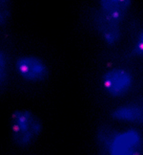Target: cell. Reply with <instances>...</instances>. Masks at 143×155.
Instances as JSON below:
<instances>
[{
    "mask_svg": "<svg viewBox=\"0 0 143 155\" xmlns=\"http://www.w3.org/2000/svg\"><path fill=\"white\" fill-rule=\"evenodd\" d=\"M100 150L109 155H138L143 151V136L138 129L118 131L111 126H101L95 135Z\"/></svg>",
    "mask_w": 143,
    "mask_h": 155,
    "instance_id": "6da1fadb",
    "label": "cell"
},
{
    "mask_svg": "<svg viewBox=\"0 0 143 155\" xmlns=\"http://www.w3.org/2000/svg\"><path fill=\"white\" fill-rule=\"evenodd\" d=\"M43 131L39 117L29 109H16L11 114L10 133L14 144L28 147L37 141Z\"/></svg>",
    "mask_w": 143,
    "mask_h": 155,
    "instance_id": "7a4b0ae2",
    "label": "cell"
},
{
    "mask_svg": "<svg viewBox=\"0 0 143 155\" xmlns=\"http://www.w3.org/2000/svg\"><path fill=\"white\" fill-rule=\"evenodd\" d=\"M14 68L21 81L32 84L45 81L50 75V68L46 61L33 54L17 57L14 59Z\"/></svg>",
    "mask_w": 143,
    "mask_h": 155,
    "instance_id": "3957f363",
    "label": "cell"
},
{
    "mask_svg": "<svg viewBox=\"0 0 143 155\" xmlns=\"http://www.w3.org/2000/svg\"><path fill=\"white\" fill-rule=\"evenodd\" d=\"M101 86L109 97L122 98L132 90L134 77L128 70L115 67L105 71L100 79Z\"/></svg>",
    "mask_w": 143,
    "mask_h": 155,
    "instance_id": "277c9868",
    "label": "cell"
},
{
    "mask_svg": "<svg viewBox=\"0 0 143 155\" xmlns=\"http://www.w3.org/2000/svg\"><path fill=\"white\" fill-rule=\"evenodd\" d=\"M92 27L103 42L110 47L117 45L122 38V23L107 16L98 8L90 14Z\"/></svg>",
    "mask_w": 143,
    "mask_h": 155,
    "instance_id": "5b68a950",
    "label": "cell"
},
{
    "mask_svg": "<svg viewBox=\"0 0 143 155\" xmlns=\"http://www.w3.org/2000/svg\"><path fill=\"white\" fill-rule=\"evenodd\" d=\"M110 116L117 122L143 124V98L117 106L111 112Z\"/></svg>",
    "mask_w": 143,
    "mask_h": 155,
    "instance_id": "8992f818",
    "label": "cell"
},
{
    "mask_svg": "<svg viewBox=\"0 0 143 155\" xmlns=\"http://www.w3.org/2000/svg\"><path fill=\"white\" fill-rule=\"evenodd\" d=\"M133 0H98V9L104 15L123 23L132 7Z\"/></svg>",
    "mask_w": 143,
    "mask_h": 155,
    "instance_id": "52a82bcc",
    "label": "cell"
},
{
    "mask_svg": "<svg viewBox=\"0 0 143 155\" xmlns=\"http://www.w3.org/2000/svg\"><path fill=\"white\" fill-rule=\"evenodd\" d=\"M10 59L8 54L0 47V92H3L9 82Z\"/></svg>",
    "mask_w": 143,
    "mask_h": 155,
    "instance_id": "ba28073f",
    "label": "cell"
},
{
    "mask_svg": "<svg viewBox=\"0 0 143 155\" xmlns=\"http://www.w3.org/2000/svg\"><path fill=\"white\" fill-rule=\"evenodd\" d=\"M131 56L135 58H143V28L136 33L131 47Z\"/></svg>",
    "mask_w": 143,
    "mask_h": 155,
    "instance_id": "9c48e42d",
    "label": "cell"
},
{
    "mask_svg": "<svg viewBox=\"0 0 143 155\" xmlns=\"http://www.w3.org/2000/svg\"><path fill=\"white\" fill-rule=\"evenodd\" d=\"M11 17V0H0V27H4L10 22Z\"/></svg>",
    "mask_w": 143,
    "mask_h": 155,
    "instance_id": "30bf717a",
    "label": "cell"
}]
</instances>
